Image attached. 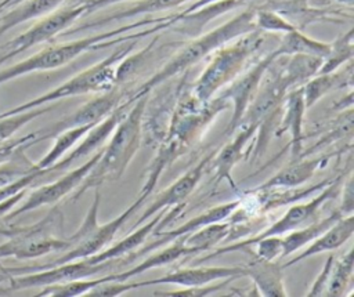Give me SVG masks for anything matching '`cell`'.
I'll use <instances>...</instances> for the list:
<instances>
[{"mask_svg":"<svg viewBox=\"0 0 354 297\" xmlns=\"http://www.w3.org/2000/svg\"><path fill=\"white\" fill-rule=\"evenodd\" d=\"M256 256L264 260H277L282 256V235H272L259 239L253 243Z\"/></svg>","mask_w":354,"mask_h":297,"instance_id":"38","label":"cell"},{"mask_svg":"<svg viewBox=\"0 0 354 297\" xmlns=\"http://www.w3.org/2000/svg\"><path fill=\"white\" fill-rule=\"evenodd\" d=\"M165 213H166V209L158 211L149 220H147L145 222L136 227L137 229L133 231L131 233H129L127 236H124L120 242L112 245L108 249H102L101 251H98L90 257H86V260L90 264H98V262H102L106 260L124 258V257L127 260V257L131 256L145 242V239L156 229V227L160 222V220L163 218Z\"/></svg>","mask_w":354,"mask_h":297,"instance_id":"22","label":"cell"},{"mask_svg":"<svg viewBox=\"0 0 354 297\" xmlns=\"http://www.w3.org/2000/svg\"><path fill=\"white\" fill-rule=\"evenodd\" d=\"M286 62H281V69L286 77L290 88L303 86L308 79L317 75L322 58L307 54H293L285 55Z\"/></svg>","mask_w":354,"mask_h":297,"instance_id":"29","label":"cell"},{"mask_svg":"<svg viewBox=\"0 0 354 297\" xmlns=\"http://www.w3.org/2000/svg\"><path fill=\"white\" fill-rule=\"evenodd\" d=\"M101 151H97L87 162H84L83 164H80L79 167L68 171L66 174H64L62 177L57 178L55 181L41 185L36 189H33L29 196L26 198V200L22 204H17L6 217V221L14 220L17 217H19L21 214H25L28 211L36 210L41 206H47V204H57L62 198H65L66 195H69L71 192H73L79 184L83 181V178L88 174V171L91 170V167L95 164L97 159L100 157Z\"/></svg>","mask_w":354,"mask_h":297,"instance_id":"12","label":"cell"},{"mask_svg":"<svg viewBox=\"0 0 354 297\" xmlns=\"http://www.w3.org/2000/svg\"><path fill=\"white\" fill-rule=\"evenodd\" d=\"M108 280V276H101L97 279H73L64 283H54L48 286H43L41 290L36 294L40 297L44 296H53V297H76V296H84L88 290H91L95 285Z\"/></svg>","mask_w":354,"mask_h":297,"instance_id":"34","label":"cell"},{"mask_svg":"<svg viewBox=\"0 0 354 297\" xmlns=\"http://www.w3.org/2000/svg\"><path fill=\"white\" fill-rule=\"evenodd\" d=\"M84 14L86 6L83 4V1H79L64 8H57L55 11L41 17V19H39L28 30L22 32L17 37L1 46L0 50H4V54L0 55V66L6 61L17 57L18 54L37 44L53 40Z\"/></svg>","mask_w":354,"mask_h":297,"instance_id":"9","label":"cell"},{"mask_svg":"<svg viewBox=\"0 0 354 297\" xmlns=\"http://www.w3.org/2000/svg\"><path fill=\"white\" fill-rule=\"evenodd\" d=\"M353 86V59L329 73H317L303 84L306 108H311L330 91Z\"/></svg>","mask_w":354,"mask_h":297,"instance_id":"24","label":"cell"},{"mask_svg":"<svg viewBox=\"0 0 354 297\" xmlns=\"http://www.w3.org/2000/svg\"><path fill=\"white\" fill-rule=\"evenodd\" d=\"M254 7H249L223 25L195 36L191 41L185 43L160 69H158L151 77L142 82L137 88L127 94V99L134 102L137 98L149 94L155 87L169 82L170 79L185 73L194 65L209 57L218 47L232 41L234 39L249 33L256 29L254 25Z\"/></svg>","mask_w":354,"mask_h":297,"instance_id":"3","label":"cell"},{"mask_svg":"<svg viewBox=\"0 0 354 297\" xmlns=\"http://www.w3.org/2000/svg\"><path fill=\"white\" fill-rule=\"evenodd\" d=\"M235 278H225V279H218L214 280L212 283L207 285H202V286H188V287H183V289H177V290H165V291H153V296H163V297H205V296H210L214 294L217 291H220L221 289L227 287L228 283L231 280H234Z\"/></svg>","mask_w":354,"mask_h":297,"instance_id":"37","label":"cell"},{"mask_svg":"<svg viewBox=\"0 0 354 297\" xmlns=\"http://www.w3.org/2000/svg\"><path fill=\"white\" fill-rule=\"evenodd\" d=\"M65 0H22L0 18V36L10 29L55 11Z\"/></svg>","mask_w":354,"mask_h":297,"instance_id":"26","label":"cell"},{"mask_svg":"<svg viewBox=\"0 0 354 297\" xmlns=\"http://www.w3.org/2000/svg\"><path fill=\"white\" fill-rule=\"evenodd\" d=\"M213 1H217V0H192V3L184 10V11H181V12H178V14H188V12H192V11H195V10H198V8H201V7H203V6H206V4H210V3H213Z\"/></svg>","mask_w":354,"mask_h":297,"instance_id":"45","label":"cell"},{"mask_svg":"<svg viewBox=\"0 0 354 297\" xmlns=\"http://www.w3.org/2000/svg\"><path fill=\"white\" fill-rule=\"evenodd\" d=\"M353 271H354V257H353V249H350L347 250L346 254L340 257V260L333 261L325 296H333V297L343 296L347 287L353 282Z\"/></svg>","mask_w":354,"mask_h":297,"instance_id":"33","label":"cell"},{"mask_svg":"<svg viewBox=\"0 0 354 297\" xmlns=\"http://www.w3.org/2000/svg\"><path fill=\"white\" fill-rule=\"evenodd\" d=\"M82 1L86 6V14H90V12H94L100 8L108 7L111 4L123 3V1H129V0H82Z\"/></svg>","mask_w":354,"mask_h":297,"instance_id":"43","label":"cell"},{"mask_svg":"<svg viewBox=\"0 0 354 297\" xmlns=\"http://www.w3.org/2000/svg\"><path fill=\"white\" fill-rule=\"evenodd\" d=\"M328 156H321L315 159H304V160H292L290 164L279 170L275 175L268 178L264 184L259 185L253 191H268V189H279V188H296L306 181H308L315 171L328 163Z\"/></svg>","mask_w":354,"mask_h":297,"instance_id":"25","label":"cell"},{"mask_svg":"<svg viewBox=\"0 0 354 297\" xmlns=\"http://www.w3.org/2000/svg\"><path fill=\"white\" fill-rule=\"evenodd\" d=\"M51 109H53V106L43 105V106L33 108V109H29L25 112H19V113H15V115H11L7 117H1L0 119V142L11 138L25 124H28L33 119L39 117L40 115L50 112Z\"/></svg>","mask_w":354,"mask_h":297,"instance_id":"35","label":"cell"},{"mask_svg":"<svg viewBox=\"0 0 354 297\" xmlns=\"http://www.w3.org/2000/svg\"><path fill=\"white\" fill-rule=\"evenodd\" d=\"M353 232H354V215L351 213V214H346V215L340 217L332 227H329L318 238H315L313 240V243L306 250H303L300 254L295 256L288 262L282 264V268L292 267V265L297 264L299 261L308 258L311 256L339 249L353 236Z\"/></svg>","mask_w":354,"mask_h":297,"instance_id":"20","label":"cell"},{"mask_svg":"<svg viewBox=\"0 0 354 297\" xmlns=\"http://www.w3.org/2000/svg\"><path fill=\"white\" fill-rule=\"evenodd\" d=\"M241 202L242 200H231V202H227V203H221V204H217L212 209H207L206 211L192 217L189 221L181 224L180 227L174 228V229H170V231H166V232H155V240L152 243H148L145 245L144 247L141 249H137L131 256L127 257V260H134L136 257L138 256H142L144 253H148L151 250H155L160 246H165L166 243H170L173 242L174 239H177L178 236H184L187 233H191L207 224H212V222H217V221H223L225 218H228L239 206H241Z\"/></svg>","mask_w":354,"mask_h":297,"instance_id":"16","label":"cell"},{"mask_svg":"<svg viewBox=\"0 0 354 297\" xmlns=\"http://www.w3.org/2000/svg\"><path fill=\"white\" fill-rule=\"evenodd\" d=\"M264 40V32L254 29L214 50L210 54L207 65L192 83L189 93L201 102L210 101L220 90L243 72Z\"/></svg>","mask_w":354,"mask_h":297,"instance_id":"4","label":"cell"},{"mask_svg":"<svg viewBox=\"0 0 354 297\" xmlns=\"http://www.w3.org/2000/svg\"><path fill=\"white\" fill-rule=\"evenodd\" d=\"M95 124H83L62 130L55 135V142L50 148V151L37 162L35 163V170H46L57 163L64 155L71 151L79 140H82Z\"/></svg>","mask_w":354,"mask_h":297,"instance_id":"30","label":"cell"},{"mask_svg":"<svg viewBox=\"0 0 354 297\" xmlns=\"http://www.w3.org/2000/svg\"><path fill=\"white\" fill-rule=\"evenodd\" d=\"M26 193H28V188L21 189L19 192H17V193L8 196L7 199L1 200V202H0V220H3V218L25 198Z\"/></svg>","mask_w":354,"mask_h":297,"instance_id":"42","label":"cell"},{"mask_svg":"<svg viewBox=\"0 0 354 297\" xmlns=\"http://www.w3.org/2000/svg\"><path fill=\"white\" fill-rule=\"evenodd\" d=\"M243 276V268L242 265H235V267H188V268H178L174 269L163 276H159L156 279H149V280H142V282H131L133 290L151 286V285H158V283H170V285H177L181 287H188V286H202L212 283L218 279H225V278H242Z\"/></svg>","mask_w":354,"mask_h":297,"instance_id":"15","label":"cell"},{"mask_svg":"<svg viewBox=\"0 0 354 297\" xmlns=\"http://www.w3.org/2000/svg\"><path fill=\"white\" fill-rule=\"evenodd\" d=\"M26 142H39V133H30L28 135L19 137V138H8L0 142V166L7 163L10 159H12L14 153L18 151L19 146H22Z\"/></svg>","mask_w":354,"mask_h":297,"instance_id":"39","label":"cell"},{"mask_svg":"<svg viewBox=\"0 0 354 297\" xmlns=\"http://www.w3.org/2000/svg\"><path fill=\"white\" fill-rule=\"evenodd\" d=\"M232 232V222H212L207 224L191 233L185 235V243L191 247H195L198 251L210 250L221 240L230 238Z\"/></svg>","mask_w":354,"mask_h":297,"instance_id":"32","label":"cell"},{"mask_svg":"<svg viewBox=\"0 0 354 297\" xmlns=\"http://www.w3.org/2000/svg\"><path fill=\"white\" fill-rule=\"evenodd\" d=\"M254 25L261 32H278L286 33L296 26L283 15L271 8H256L254 10Z\"/></svg>","mask_w":354,"mask_h":297,"instance_id":"36","label":"cell"},{"mask_svg":"<svg viewBox=\"0 0 354 297\" xmlns=\"http://www.w3.org/2000/svg\"><path fill=\"white\" fill-rule=\"evenodd\" d=\"M22 272H28V268H6L4 265H0V283H6L11 276L21 275Z\"/></svg>","mask_w":354,"mask_h":297,"instance_id":"44","label":"cell"},{"mask_svg":"<svg viewBox=\"0 0 354 297\" xmlns=\"http://www.w3.org/2000/svg\"><path fill=\"white\" fill-rule=\"evenodd\" d=\"M0 48H1V46H0Z\"/></svg>","mask_w":354,"mask_h":297,"instance_id":"50","label":"cell"},{"mask_svg":"<svg viewBox=\"0 0 354 297\" xmlns=\"http://www.w3.org/2000/svg\"><path fill=\"white\" fill-rule=\"evenodd\" d=\"M11 1H12V0H3V1L0 3V7L4 10V8H7V6H8Z\"/></svg>","mask_w":354,"mask_h":297,"instance_id":"47","label":"cell"},{"mask_svg":"<svg viewBox=\"0 0 354 297\" xmlns=\"http://www.w3.org/2000/svg\"><path fill=\"white\" fill-rule=\"evenodd\" d=\"M281 57L277 50H271L264 57H261L256 64H252L246 72H242L239 76H236L228 86L224 87V90L218 94L223 98L228 101V104L232 105V117L228 122L224 135H230L238 124L241 123L248 106L250 105L252 99L254 98L257 88L261 83V79L271 65V62Z\"/></svg>","mask_w":354,"mask_h":297,"instance_id":"11","label":"cell"},{"mask_svg":"<svg viewBox=\"0 0 354 297\" xmlns=\"http://www.w3.org/2000/svg\"><path fill=\"white\" fill-rule=\"evenodd\" d=\"M243 276H248L259 296L268 297H285L288 296L283 285L282 265L275 260H264L254 253L242 265Z\"/></svg>","mask_w":354,"mask_h":297,"instance_id":"18","label":"cell"},{"mask_svg":"<svg viewBox=\"0 0 354 297\" xmlns=\"http://www.w3.org/2000/svg\"><path fill=\"white\" fill-rule=\"evenodd\" d=\"M333 261H335V256L330 254L326 258V262H325L321 274L314 280V283H313L311 289L308 290L307 296H325V290H326V285H328V280H329V276H330Z\"/></svg>","mask_w":354,"mask_h":297,"instance_id":"41","label":"cell"},{"mask_svg":"<svg viewBox=\"0 0 354 297\" xmlns=\"http://www.w3.org/2000/svg\"><path fill=\"white\" fill-rule=\"evenodd\" d=\"M62 224V211L58 206H53L47 215L36 224L0 228V235L8 238V240L0 245V260L10 257L17 260H33L53 251H65L71 247V240L54 235V231L61 229ZM0 265H3L1 261Z\"/></svg>","mask_w":354,"mask_h":297,"instance_id":"7","label":"cell"},{"mask_svg":"<svg viewBox=\"0 0 354 297\" xmlns=\"http://www.w3.org/2000/svg\"><path fill=\"white\" fill-rule=\"evenodd\" d=\"M94 189V198L90 209L86 213L84 220L82 221L77 231L71 235L68 239L71 240V247L65 250L64 254L54 258L50 262L41 264V265H32V272L39 271L43 268L65 264L75 260H82L86 257H90L98 251H101L118 233V231L124 225V222L140 209V206L145 202V195H138L134 203H131L122 214L115 217L113 220L100 224L98 222V210L101 203V192L100 186L93 188Z\"/></svg>","mask_w":354,"mask_h":297,"instance_id":"6","label":"cell"},{"mask_svg":"<svg viewBox=\"0 0 354 297\" xmlns=\"http://www.w3.org/2000/svg\"><path fill=\"white\" fill-rule=\"evenodd\" d=\"M303 97V86L289 90L283 98L279 126L275 127V135L281 137L285 133L290 134V162L300 159L303 148V117L306 112Z\"/></svg>","mask_w":354,"mask_h":297,"instance_id":"17","label":"cell"},{"mask_svg":"<svg viewBox=\"0 0 354 297\" xmlns=\"http://www.w3.org/2000/svg\"><path fill=\"white\" fill-rule=\"evenodd\" d=\"M212 157H213V153L206 155L195 166H192L188 171H185L180 178H177L171 185H169L165 191H162L153 199V202L145 209V211L137 218V221L133 224V228L145 222L153 214H156L158 211H160L163 209L173 207V206H177V204H184L185 199L194 192V189L199 184L202 175L205 174L206 167L209 166V163L212 160Z\"/></svg>","mask_w":354,"mask_h":297,"instance_id":"14","label":"cell"},{"mask_svg":"<svg viewBox=\"0 0 354 297\" xmlns=\"http://www.w3.org/2000/svg\"><path fill=\"white\" fill-rule=\"evenodd\" d=\"M120 265L122 261H119V258L106 260L98 264H90L86 258L75 260L65 264L33 271L30 274L14 275L6 282L8 283L6 291H18L33 287H43L54 283H64L73 279L91 278L100 272H115L116 268Z\"/></svg>","mask_w":354,"mask_h":297,"instance_id":"10","label":"cell"},{"mask_svg":"<svg viewBox=\"0 0 354 297\" xmlns=\"http://www.w3.org/2000/svg\"><path fill=\"white\" fill-rule=\"evenodd\" d=\"M330 43L321 41L304 35L297 28L283 33L275 50L279 55H293V54H307L324 58L329 51Z\"/></svg>","mask_w":354,"mask_h":297,"instance_id":"28","label":"cell"},{"mask_svg":"<svg viewBox=\"0 0 354 297\" xmlns=\"http://www.w3.org/2000/svg\"><path fill=\"white\" fill-rule=\"evenodd\" d=\"M354 55V29L350 28L330 43L328 54L322 58V64L317 73H329L353 59Z\"/></svg>","mask_w":354,"mask_h":297,"instance_id":"31","label":"cell"},{"mask_svg":"<svg viewBox=\"0 0 354 297\" xmlns=\"http://www.w3.org/2000/svg\"><path fill=\"white\" fill-rule=\"evenodd\" d=\"M257 128H259V124L241 123L235 128L238 131L234 135V138L223 146V149L217 153L216 157H212L210 162L214 166L217 182L225 180L234 189L236 188V185L231 177V171L242 159H245L246 153H249L248 151H245V146L249 142V140L254 135Z\"/></svg>","mask_w":354,"mask_h":297,"instance_id":"19","label":"cell"},{"mask_svg":"<svg viewBox=\"0 0 354 297\" xmlns=\"http://www.w3.org/2000/svg\"><path fill=\"white\" fill-rule=\"evenodd\" d=\"M333 1H336L339 4H343V6H347L348 8H351L353 3H354V0H333Z\"/></svg>","mask_w":354,"mask_h":297,"instance_id":"46","label":"cell"},{"mask_svg":"<svg viewBox=\"0 0 354 297\" xmlns=\"http://www.w3.org/2000/svg\"><path fill=\"white\" fill-rule=\"evenodd\" d=\"M228 101L221 95L213 97L207 102L198 101L191 93L180 98L171 115L167 134L160 140L158 153L149 164L147 180L140 193L149 195L159 181L165 169L188 151L194 141L206 130L214 117L228 108Z\"/></svg>","mask_w":354,"mask_h":297,"instance_id":"1","label":"cell"},{"mask_svg":"<svg viewBox=\"0 0 354 297\" xmlns=\"http://www.w3.org/2000/svg\"><path fill=\"white\" fill-rule=\"evenodd\" d=\"M1 11H3V8H1V7H0V12H1Z\"/></svg>","mask_w":354,"mask_h":297,"instance_id":"49","label":"cell"},{"mask_svg":"<svg viewBox=\"0 0 354 297\" xmlns=\"http://www.w3.org/2000/svg\"><path fill=\"white\" fill-rule=\"evenodd\" d=\"M19 1H22V0H12V1H11V3H10V4H8V6H7V7H12V6H15V4H18V3H19Z\"/></svg>","mask_w":354,"mask_h":297,"instance_id":"48","label":"cell"},{"mask_svg":"<svg viewBox=\"0 0 354 297\" xmlns=\"http://www.w3.org/2000/svg\"><path fill=\"white\" fill-rule=\"evenodd\" d=\"M148 99L149 94L137 98L131 104L130 111L119 120L95 164L73 191L72 202L77 200L87 189L101 186L106 181H118L124 174L142 142L144 115Z\"/></svg>","mask_w":354,"mask_h":297,"instance_id":"2","label":"cell"},{"mask_svg":"<svg viewBox=\"0 0 354 297\" xmlns=\"http://www.w3.org/2000/svg\"><path fill=\"white\" fill-rule=\"evenodd\" d=\"M127 99V93H124L119 84L113 86L111 90L100 93V95L91 98L83 104L73 113L68 115L62 120L54 123L44 133H39V140L44 141L50 137L57 135L62 130L83 126V124H97L104 120L112 111H115L122 102Z\"/></svg>","mask_w":354,"mask_h":297,"instance_id":"13","label":"cell"},{"mask_svg":"<svg viewBox=\"0 0 354 297\" xmlns=\"http://www.w3.org/2000/svg\"><path fill=\"white\" fill-rule=\"evenodd\" d=\"M198 253V250L195 247H191L185 243V235L184 236H178L177 239H174L173 242L169 243L167 247H165L163 250L148 256L147 258H144L140 264H137L136 267L127 269V271H115V272H109L108 280H127L131 276H136L141 272H145L148 269L152 268H158V267H163L167 264H171L180 258H184L187 256L195 254Z\"/></svg>","mask_w":354,"mask_h":297,"instance_id":"23","label":"cell"},{"mask_svg":"<svg viewBox=\"0 0 354 297\" xmlns=\"http://www.w3.org/2000/svg\"><path fill=\"white\" fill-rule=\"evenodd\" d=\"M41 175V170H32L15 180H12L11 182L0 186V202L7 199L8 196L19 192L21 189H25V188H29L37 178H40Z\"/></svg>","mask_w":354,"mask_h":297,"instance_id":"40","label":"cell"},{"mask_svg":"<svg viewBox=\"0 0 354 297\" xmlns=\"http://www.w3.org/2000/svg\"><path fill=\"white\" fill-rule=\"evenodd\" d=\"M343 215H346V214H343V211L340 209H336L329 215H326L324 218H318L301 228L288 232V233H285L286 236L282 235V256L281 257H286V256L295 253L296 250L301 249L307 243L313 242L315 238H318L324 231H326L329 227H332Z\"/></svg>","mask_w":354,"mask_h":297,"instance_id":"27","label":"cell"},{"mask_svg":"<svg viewBox=\"0 0 354 297\" xmlns=\"http://www.w3.org/2000/svg\"><path fill=\"white\" fill-rule=\"evenodd\" d=\"M137 41L138 40H134L127 46H122L123 43H120V47H118L111 55L105 57L104 59L98 61L90 68L79 72L77 75L72 76L66 82L54 87L53 90L36 98H32L24 104H19L14 108H10L8 111L1 112L0 119L19 113V112H25L33 108H39V106L59 101L62 98L76 97L83 94H93V93L100 94L111 90L113 86H116V68L119 62L133 51Z\"/></svg>","mask_w":354,"mask_h":297,"instance_id":"5","label":"cell"},{"mask_svg":"<svg viewBox=\"0 0 354 297\" xmlns=\"http://www.w3.org/2000/svg\"><path fill=\"white\" fill-rule=\"evenodd\" d=\"M342 185H343L342 175L336 177V178H332L330 182L326 186H324L321 191H318L311 200H308L306 203H296V204L290 206L288 209V211L278 221H275L270 227H266V229L263 232L256 233L252 238H246V239H242L239 242L218 247L213 253L202 257L199 261H206V260L214 258L217 256L232 253V251H241L243 247L253 246V243L257 242L261 238L272 236V235H285L288 232H292L297 228H301V227L318 220L317 215H318V211L321 210V207L329 199H333L339 195V192L342 189Z\"/></svg>","mask_w":354,"mask_h":297,"instance_id":"8","label":"cell"},{"mask_svg":"<svg viewBox=\"0 0 354 297\" xmlns=\"http://www.w3.org/2000/svg\"><path fill=\"white\" fill-rule=\"evenodd\" d=\"M188 1L192 0H137L134 4L123 8V10H116L108 15L95 18L90 22L82 23L73 29H66L64 30L61 35L65 36H71L87 29H95L100 26H105L111 22H116V21H122V19H127V18H133L136 15H141V14H152V12H159V11H165V10H170L174 7H178L181 4H185Z\"/></svg>","mask_w":354,"mask_h":297,"instance_id":"21","label":"cell"}]
</instances>
